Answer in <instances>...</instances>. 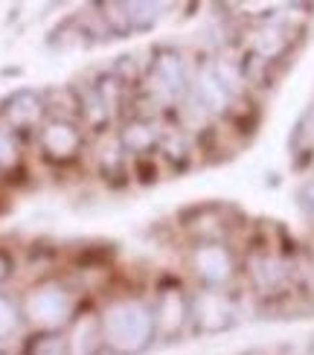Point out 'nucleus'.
<instances>
[{
    "label": "nucleus",
    "mask_w": 314,
    "mask_h": 355,
    "mask_svg": "<svg viewBox=\"0 0 314 355\" xmlns=\"http://www.w3.org/2000/svg\"><path fill=\"white\" fill-rule=\"evenodd\" d=\"M105 349L111 355H143L157 341L155 312L140 297H119L111 300L99 312Z\"/></svg>",
    "instance_id": "obj_1"
},
{
    "label": "nucleus",
    "mask_w": 314,
    "mask_h": 355,
    "mask_svg": "<svg viewBox=\"0 0 314 355\" xmlns=\"http://www.w3.org/2000/svg\"><path fill=\"white\" fill-rule=\"evenodd\" d=\"M24 318H29L41 332H62L64 323L73 320V297L64 286L44 283L29 291L24 303Z\"/></svg>",
    "instance_id": "obj_2"
},
{
    "label": "nucleus",
    "mask_w": 314,
    "mask_h": 355,
    "mask_svg": "<svg viewBox=\"0 0 314 355\" xmlns=\"http://www.w3.org/2000/svg\"><path fill=\"white\" fill-rule=\"evenodd\" d=\"M38 149L44 160H50L55 166H67L85 149V131L79 128V123L47 120L38 128Z\"/></svg>",
    "instance_id": "obj_3"
},
{
    "label": "nucleus",
    "mask_w": 314,
    "mask_h": 355,
    "mask_svg": "<svg viewBox=\"0 0 314 355\" xmlns=\"http://www.w3.org/2000/svg\"><path fill=\"white\" fill-rule=\"evenodd\" d=\"M236 303L221 288H204L192 297V327L201 335L227 332L236 323Z\"/></svg>",
    "instance_id": "obj_4"
},
{
    "label": "nucleus",
    "mask_w": 314,
    "mask_h": 355,
    "mask_svg": "<svg viewBox=\"0 0 314 355\" xmlns=\"http://www.w3.org/2000/svg\"><path fill=\"white\" fill-rule=\"evenodd\" d=\"M0 120L6 123L12 135L24 131H38L47 123V108H44V94L33 87H18L0 102Z\"/></svg>",
    "instance_id": "obj_5"
},
{
    "label": "nucleus",
    "mask_w": 314,
    "mask_h": 355,
    "mask_svg": "<svg viewBox=\"0 0 314 355\" xmlns=\"http://www.w3.org/2000/svg\"><path fill=\"white\" fill-rule=\"evenodd\" d=\"M152 312H155L157 341H177L192 323V297H186L181 288H163Z\"/></svg>",
    "instance_id": "obj_6"
},
{
    "label": "nucleus",
    "mask_w": 314,
    "mask_h": 355,
    "mask_svg": "<svg viewBox=\"0 0 314 355\" xmlns=\"http://www.w3.org/2000/svg\"><path fill=\"white\" fill-rule=\"evenodd\" d=\"M189 262H192L195 277L207 288H221L224 283H230L236 274V259L230 254V248L221 242H198Z\"/></svg>",
    "instance_id": "obj_7"
},
{
    "label": "nucleus",
    "mask_w": 314,
    "mask_h": 355,
    "mask_svg": "<svg viewBox=\"0 0 314 355\" xmlns=\"http://www.w3.org/2000/svg\"><path fill=\"white\" fill-rule=\"evenodd\" d=\"M148 79H152L155 91L163 96H184L189 94V70L186 58L175 47H160L155 50L152 67H148Z\"/></svg>",
    "instance_id": "obj_8"
},
{
    "label": "nucleus",
    "mask_w": 314,
    "mask_h": 355,
    "mask_svg": "<svg viewBox=\"0 0 314 355\" xmlns=\"http://www.w3.org/2000/svg\"><path fill=\"white\" fill-rule=\"evenodd\" d=\"M64 341H67V355H99L105 349L99 312L73 315V320L64 329Z\"/></svg>",
    "instance_id": "obj_9"
},
{
    "label": "nucleus",
    "mask_w": 314,
    "mask_h": 355,
    "mask_svg": "<svg viewBox=\"0 0 314 355\" xmlns=\"http://www.w3.org/2000/svg\"><path fill=\"white\" fill-rule=\"evenodd\" d=\"M160 128L148 120V116H131V120L123 123V128H119V146H123V152L128 157H137L143 160L146 155H152L157 152V146H160Z\"/></svg>",
    "instance_id": "obj_10"
},
{
    "label": "nucleus",
    "mask_w": 314,
    "mask_h": 355,
    "mask_svg": "<svg viewBox=\"0 0 314 355\" xmlns=\"http://www.w3.org/2000/svg\"><path fill=\"white\" fill-rule=\"evenodd\" d=\"M192 96H195L198 108H204V114H224L230 108V102H233V94L221 85L213 64L201 67L195 85H192Z\"/></svg>",
    "instance_id": "obj_11"
},
{
    "label": "nucleus",
    "mask_w": 314,
    "mask_h": 355,
    "mask_svg": "<svg viewBox=\"0 0 314 355\" xmlns=\"http://www.w3.org/2000/svg\"><path fill=\"white\" fill-rule=\"evenodd\" d=\"M41 94H44V108H47V120H67V123L82 120V99L76 85H53Z\"/></svg>",
    "instance_id": "obj_12"
},
{
    "label": "nucleus",
    "mask_w": 314,
    "mask_h": 355,
    "mask_svg": "<svg viewBox=\"0 0 314 355\" xmlns=\"http://www.w3.org/2000/svg\"><path fill=\"white\" fill-rule=\"evenodd\" d=\"M91 85H94L96 96L102 99V105L108 108V114H111V116H116L119 111H123L125 96H128V87H125V82H123V79H116L111 70H105V73H99V76H96Z\"/></svg>",
    "instance_id": "obj_13"
},
{
    "label": "nucleus",
    "mask_w": 314,
    "mask_h": 355,
    "mask_svg": "<svg viewBox=\"0 0 314 355\" xmlns=\"http://www.w3.org/2000/svg\"><path fill=\"white\" fill-rule=\"evenodd\" d=\"M96 9H99V18H102V24H105V29H108L111 38L134 35L131 15H128V6L123 3V0H102V3H96Z\"/></svg>",
    "instance_id": "obj_14"
},
{
    "label": "nucleus",
    "mask_w": 314,
    "mask_h": 355,
    "mask_svg": "<svg viewBox=\"0 0 314 355\" xmlns=\"http://www.w3.org/2000/svg\"><path fill=\"white\" fill-rule=\"evenodd\" d=\"M79 99H82V123L87 125V131H105L108 128V123L114 120V116L108 114V108L102 105V99L96 96L94 91V85H87V87H79Z\"/></svg>",
    "instance_id": "obj_15"
},
{
    "label": "nucleus",
    "mask_w": 314,
    "mask_h": 355,
    "mask_svg": "<svg viewBox=\"0 0 314 355\" xmlns=\"http://www.w3.org/2000/svg\"><path fill=\"white\" fill-rule=\"evenodd\" d=\"M125 6H128V15H131L134 33H152V29L160 24L163 12H166V6L155 3V0H134V3H125Z\"/></svg>",
    "instance_id": "obj_16"
},
{
    "label": "nucleus",
    "mask_w": 314,
    "mask_h": 355,
    "mask_svg": "<svg viewBox=\"0 0 314 355\" xmlns=\"http://www.w3.org/2000/svg\"><path fill=\"white\" fill-rule=\"evenodd\" d=\"M125 152L123 146H119V140H108L105 143V149L99 152V172L105 181H111V178H125Z\"/></svg>",
    "instance_id": "obj_17"
},
{
    "label": "nucleus",
    "mask_w": 314,
    "mask_h": 355,
    "mask_svg": "<svg viewBox=\"0 0 314 355\" xmlns=\"http://www.w3.org/2000/svg\"><path fill=\"white\" fill-rule=\"evenodd\" d=\"M250 274H253V283L259 288H274L282 279V265L274 257H253Z\"/></svg>",
    "instance_id": "obj_18"
},
{
    "label": "nucleus",
    "mask_w": 314,
    "mask_h": 355,
    "mask_svg": "<svg viewBox=\"0 0 314 355\" xmlns=\"http://www.w3.org/2000/svg\"><path fill=\"white\" fill-rule=\"evenodd\" d=\"M26 355H67L64 332H38L26 344Z\"/></svg>",
    "instance_id": "obj_19"
},
{
    "label": "nucleus",
    "mask_w": 314,
    "mask_h": 355,
    "mask_svg": "<svg viewBox=\"0 0 314 355\" xmlns=\"http://www.w3.org/2000/svg\"><path fill=\"white\" fill-rule=\"evenodd\" d=\"M21 318H24V309L12 297H6V294H0V341H6V338H12L21 329Z\"/></svg>",
    "instance_id": "obj_20"
},
{
    "label": "nucleus",
    "mask_w": 314,
    "mask_h": 355,
    "mask_svg": "<svg viewBox=\"0 0 314 355\" xmlns=\"http://www.w3.org/2000/svg\"><path fill=\"white\" fill-rule=\"evenodd\" d=\"M111 73H114L116 79H123V82H125V87L131 91V87L140 82V64H137V55H134V53L116 55V58H114V64H111Z\"/></svg>",
    "instance_id": "obj_21"
},
{
    "label": "nucleus",
    "mask_w": 314,
    "mask_h": 355,
    "mask_svg": "<svg viewBox=\"0 0 314 355\" xmlns=\"http://www.w3.org/2000/svg\"><path fill=\"white\" fill-rule=\"evenodd\" d=\"M157 149L166 155L169 160H181V157L189 155V143H186V137H181V131H175V135H163L160 137Z\"/></svg>",
    "instance_id": "obj_22"
},
{
    "label": "nucleus",
    "mask_w": 314,
    "mask_h": 355,
    "mask_svg": "<svg viewBox=\"0 0 314 355\" xmlns=\"http://www.w3.org/2000/svg\"><path fill=\"white\" fill-rule=\"evenodd\" d=\"M18 143H15L9 128H0V169H12L18 164Z\"/></svg>",
    "instance_id": "obj_23"
},
{
    "label": "nucleus",
    "mask_w": 314,
    "mask_h": 355,
    "mask_svg": "<svg viewBox=\"0 0 314 355\" xmlns=\"http://www.w3.org/2000/svg\"><path fill=\"white\" fill-rule=\"evenodd\" d=\"M297 201H300V207H303L306 213L314 216V178H311V181H306L300 189H297Z\"/></svg>",
    "instance_id": "obj_24"
},
{
    "label": "nucleus",
    "mask_w": 314,
    "mask_h": 355,
    "mask_svg": "<svg viewBox=\"0 0 314 355\" xmlns=\"http://www.w3.org/2000/svg\"><path fill=\"white\" fill-rule=\"evenodd\" d=\"M12 274H15V259L6 254V250H0V286H3Z\"/></svg>",
    "instance_id": "obj_25"
},
{
    "label": "nucleus",
    "mask_w": 314,
    "mask_h": 355,
    "mask_svg": "<svg viewBox=\"0 0 314 355\" xmlns=\"http://www.w3.org/2000/svg\"><path fill=\"white\" fill-rule=\"evenodd\" d=\"M0 355H6V352H3V349H0Z\"/></svg>",
    "instance_id": "obj_26"
}]
</instances>
